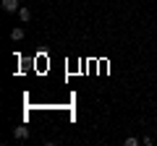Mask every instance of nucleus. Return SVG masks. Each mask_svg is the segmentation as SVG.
<instances>
[{"label":"nucleus","mask_w":157,"mask_h":146,"mask_svg":"<svg viewBox=\"0 0 157 146\" xmlns=\"http://www.w3.org/2000/svg\"><path fill=\"white\" fill-rule=\"evenodd\" d=\"M0 5H3V11H8V13H16V11H18V0H3Z\"/></svg>","instance_id":"1"},{"label":"nucleus","mask_w":157,"mask_h":146,"mask_svg":"<svg viewBox=\"0 0 157 146\" xmlns=\"http://www.w3.org/2000/svg\"><path fill=\"white\" fill-rule=\"evenodd\" d=\"M13 136H16L18 141H24L29 136V128H24V125H18V128H13Z\"/></svg>","instance_id":"2"},{"label":"nucleus","mask_w":157,"mask_h":146,"mask_svg":"<svg viewBox=\"0 0 157 146\" xmlns=\"http://www.w3.org/2000/svg\"><path fill=\"white\" fill-rule=\"evenodd\" d=\"M11 39H13V42H21V39H24V29H21V26L11 29Z\"/></svg>","instance_id":"3"},{"label":"nucleus","mask_w":157,"mask_h":146,"mask_svg":"<svg viewBox=\"0 0 157 146\" xmlns=\"http://www.w3.org/2000/svg\"><path fill=\"white\" fill-rule=\"evenodd\" d=\"M18 18H21V21L26 24L29 18H32V11H29V8H18Z\"/></svg>","instance_id":"4"},{"label":"nucleus","mask_w":157,"mask_h":146,"mask_svg":"<svg viewBox=\"0 0 157 146\" xmlns=\"http://www.w3.org/2000/svg\"><path fill=\"white\" fill-rule=\"evenodd\" d=\"M123 144H126V146H139V144H141V141H139V138H134V136H128V138H126V141H123Z\"/></svg>","instance_id":"5"}]
</instances>
